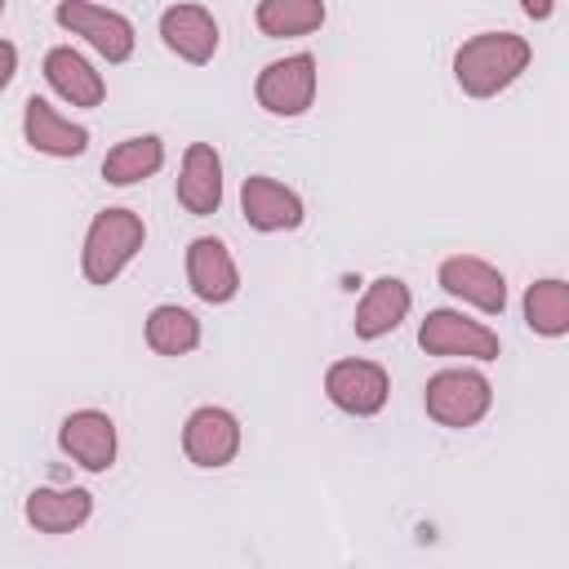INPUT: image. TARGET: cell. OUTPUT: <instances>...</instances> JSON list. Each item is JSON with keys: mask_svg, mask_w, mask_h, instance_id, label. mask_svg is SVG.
<instances>
[{"mask_svg": "<svg viewBox=\"0 0 569 569\" xmlns=\"http://www.w3.org/2000/svg\"><path fill=\"white\" fill-rule=\"evenodd\" d=\"M533 62V44L516 31H476L453 53V80L467 98H498Z\"/></svg>", "mask_w": 569, "mask_h": 569, "instance_id": "1", "label": "cell"}, {"mask_svg": "<svg viewBox=\"0 0 569 569\" xmlns=\"http://www.w3.org/2000/svg\"><path fill=\"white\" fill-rule=\"evenodd\" d=\"M147 244V227H142V213L124 209V204H111V209H98L89 231H84V244H80V271L89 284L107 289Z\"/></svg>", "mask_w": 569, "mask_h": 569, "instance_id": "2", "label": "cell"}, {"mask_svg": "<svg viewBox=\"0 0 569 569\" xmlns=\"http://www.w3.org/2000/svg\"><path fill=\"white\" fill-rule=\"evenodd\" d=\"M493 405V382L480 373V369H467V365H453V369H440L427 378L422 387V409L431 422L449 427V431H467L476 427Z\"/></svg>", "mask_w": 569, "mask_h": 569, "instance_id": "3", "label": "cell"}, {"mask_svg": "<svg viewBox=\"0 0 569 569\" xmlns=\"http://www.w3.org/2000/svg\"><path fill=\"white\" fill-rule=\"evenodd\" d=\"M418 347L440 360H498V351H502L498 333L485 320H471L453 307L427 311V320L418 325Z\"/></svg>", "mask_w": 569, "mask_h": 569, "instance_id": "4", "label": "cell"}, {"mask_svg": "<svg viewBox=\"0 0 569 569\" xmlns=\"http://www.w3.org/2000/svg\"><path fill=\"white\" fill-rule=\"evenodd\" d=\"M316 58L311 53H289V58H276L258 71L253 80V98L267 116H280V120H298L311 111L316 102Z\"/></svg>", "mask_w": 569, "mask_h": 569, "instance_id": "5", "label": "cell"}, {"mask_svg": "<svg viewBox=\"0 0 569 569\" xmlns=\"http://www.w3.org/2000/svg\"><path fill=\"white\" fill-rule=\"evenodd\" d=\"M53 18H58L62 31L80 36V40H84L93 53H102L107 62H129V58H133L138 36H133V22H129L124 13L107 9V4H93V0H58Z\"/></svg>", "mask_w": 569, "mask_h": 569, "instance_id": "6", "label": "cell"}, {"mask_svg": "<svg viewBox=\"0 0 569 569\" xmlns=\"http://www.w3.org/2000/svg\"><path fill=\"white\" fill-rule=\"evenodd\" d=\"M325 396L333 409H342L351 418H373V413H382V405L391 396V378L378 360L347 356L325 369Z\"/></svg>", "mask_w": 569, "mask_h": 569, "instance_id": "7", "label": "cell"}, {"mask_svg": "<svg viewBox=\"0 0 569 569\" xmlns=\"http://www.w3.org/2000/svg\"><path fill=\"white\" fill-rule=\"evenodd\" d=\"M182 453L200 471H218L240 453V418L222 405H200L182 422Z\"/></svg>", "mask_w": 569, "mask_h": 569, "instance_id": "8", "label": "cell"}, {"mask_svg": "<svg viewBox=\"0 0 569 569\" xmlns=\"http://www.w3.org/2000/svg\"><path fill=\"white\" fill-rule=\"evenodd\" d=\"M436 280H440V289L449 298H458V302H467V307H476L485 316H502L507 311V276L493 262L476 258V253H449L436 267Z\"/></svg>", "mask_w": 569, "mask_h": 569, "instance_id": "9", "label": "cell"}, {"mask_svg": "<svg viewBox=\"0 0 569 569\" xmlns=\"http://www.w3.org/2000/svg\"><path fill=\"white\" fill-rule=\"evenodd\" d=\"M240 213H244V222H249L253 231L276 236V231L302 227L307 204H302V196H298L293 187H284L280 178H271V173H249L244 187H240Z\"/></svg>", "mask_w": 569, "mask_h": 569, "instance_id": "10", "label": "cell"}, {"mask_svg": "<svg viewBox=\"0 0 569 569\" xmlns=\"http://www.w3.org/2000/svg\"><path fill=\"white\" fill-rule=\"evenodd\" d=\"M58 449H62L76 467H84V471H93V476H98V471H111L116 449H120L111 413H102V409H76V413H67L62 427H58Z\"/></svg>", "mask_w": 569, "mask_h": 569, "instance_id": "11", "label": "cell"}, {"mask_svg": "<svg viewBox=\"0 0 569 569\" xmlns=\"http://www.w3.org/2000/svg\"><path fill=\"white\" fill-rule=\"evenodd\" d=\"M187 284L209 307H222L240 293V267L218 236H196L187 244Z\"/></svg>", "mask_w": 569, "mask_h": 569, "instance_id": "12", "label": "cell"}, {"mask_svg": "<svg viewBox=\"0 0 569 569\" xmlns=\"http://www.w3.org/2000/svg\"><path fill=\"white\" fill-rule=\"evenodd\" d=\"M22 138L31 151L53 156V160H76L89 151V129L80 120H67L58 107H49L36 93L22 102Z\"/></svg>", "mask_w": 569, "mask_h": 569, "instance_id": "13", "label": "cell"}, {"mask_svg": "<svg viewBox=\"0 0 569 569\" xmlns=\"http://www.w3.org/2000/svg\"><path fill=\"white\" fill-rule=\"evenodd\" d=\"M173 196L191 218H209L222 209V156L213 142H191L182 151Z\"/></svg>", "mask_w": 569, "mask_h": 569, "instance_id": "14", "label": "cell"}, {"mask_svg": "<svg viewBox=\"0 0 569 569\" xmlns=\"http://www.w3.org/2000/svg\"><path fill=\"white\" fill-rule=\"evenodd\" d=\"M160 40H164V49L178 53L182 62L204 67V62H213L222 31H218V18H213L204 4H169V9L160 13Z\"/></svg>", "mask_w": 569, "mask_h": 569, "instance_id": "15", "label": "cell"}, {"mask_svg": "<svg viewBox=\"0 0 569 569\" xmlns=\"http://www.w3.org/2000/svg\"><path fill=\"white\" fill-rule=\"evenodd\" d=\"M409 307H413L409 284H405L400 276H378V280H369L365 298L356 302L351 329H356L360 342H378V338H387V333H396V329L405 325Z\"/></svg>", "mask_w": 569, "mask_h": 569, "instance_id": "16", "label": "cell"}, {"mask_svg": "<svg viewBox=\"0 0 569 569\" xmlns=\"http://www.w3.org/2000/svg\"><path fill=\"white\" fill-rule=\"evenodd\" d=\"M44 80L71 107H102V98H107L102 71H93V62L71 44H53L44 53Z\"/></svg>", "mask_w": 569, "mask_h": 569, "instance_id": "17", "label": "cell"}, {"mask_svg": "<svg viewBox=\"0 0 569 569\" xmlns=\"http://www.w3.org/2000/svg\"><path fill=\"white\" fill-rule=\"evenodd\" d=\"M22 516L36 533H76L93 516V493L89 489H31L22 502Z\"/></svg>", "mask_w": 569, "mask_h": 569, "instance_id": "18", "label": "cell"}, {"mask_svg": "<svg viewBox=\"0 0 569 569\" xmlns=\"http://www.w3.org/2000/svg\"><path fill=\"white\" fill-rule=\"evenodd\" d=\"M164 164V142L156 133H133L124 142H116L102 160V182L111 187H133V182H147L151 173H160Z\"/></svg>", "mask_w": 569, "mask_h": 569, "instance_id": "19", "label": "cell"}, {"mask_svg": "<svg viewBox=\"0 0 569 569\" xmlns=\"http://www.w3.org/2000/svg\"><path fill=\"white\" fill-rule=\"evenodd\" d=\"M142 338L156 356H191L200 347V320L178 302H160L147 311Z\"/></svg>", "mask_w": 569, "mask_h": 569, "instance_id": "20", "label": "cell"}, {"mask_svg": "<svg viewBox=\"0 0 569 569\" xmlns=\"http://www.w3.org/2000/svg\"><path fill=\"white\" fill-rule=\"evenodd\" d=\"M329 18L325 0H258L253 22L262 36L271 40H293V36H311L320 31Z\"/></svg>", "mask_w": 569, "mask_h": 569, "instance_id": "21", "label": "cell"}, {"mask_svg": "<svg viewBox=\"0 0 569 569\" xmlns=\"http://www.w3.org/2000/svg\"><path fill=\"white\" fill-rule=\"evenodd\" d=\"M525 325L538 338H565L569 333V284L560 276H542L525 289Z\"/></svg>", "mask_w": 569, "mask_h": 569, "instance_id": "22", "label": "cell"}, {"mask_svg": "<svg viewBox=\"0 0 569 569\" xmlns=\"http://www.w3.org/2000/svg\"><path fill=\"white\" fill-rule=\"evenodd\" d=\"M13 71H18V49H13L9 40H0V93L9 89V80H13Z\"/></svg>", "mask_w": 569, "mask_h": 569, "instance_id": "23", "label": "cell"}, {"mask_svg": "<svg viewBox=\"0 0 569 569\" xmlns=\"http://www.w3.org/2000/svg\"><path fill=\"white\" fill-rule=\"evenodd\" d=\"M516 4H520V13L533 18V22H547V18L556 13V0H516Z\"/></svg>", "mask_w": 569, "mask_h": 569, "instance_id": "24", "label": "cell"}, {"mask_svg": "<svg viewBox=\"0 0 569 569\" xmlns=\"http://www.w3.org/2000/svg\"><path fill=\"white\" fill-rule=\"evenodd\" d=\"M0 18H4V0H0Z\"/></svg>", "mask_w": 569, "mask_h": 569, "instance_id": "25", "label": "cell"}]
</instances>
